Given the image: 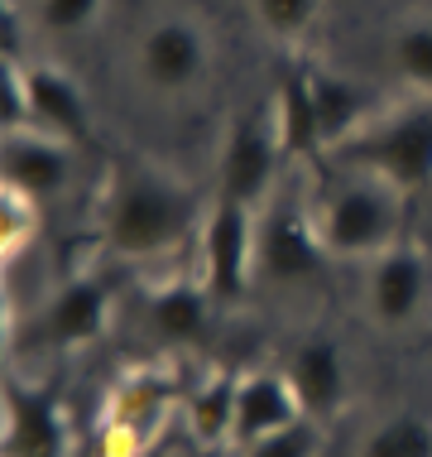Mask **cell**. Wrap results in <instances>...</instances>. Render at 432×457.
Instances as JSON below:
<instances>
[{"label": "cell", "instance_id": "obj_25", "mask_svg": "<svg viewBox=\"0 0 432 457\" xmlns=\"http://www.w3.org/2000/svg\"><path fill=\"white\" fill-rule=\"evenodd\" d=\"M29 63H5L0 58V120L5 130H29L34 126V106H29V78H24Z\"/></svg>", "mask_w": 432, "mask_h": 457}, {"label": "cell", "instance_id": "obj_8", "mask_svg": "<svg viewBox=\"0 0 432 457\" xmlns=\"http://www.w3.org/2000/svg\"><path fill=\"white\" fill-rule=\"evenodd\" d=\"M331 251L317 237L313 212L298 207H274L259 217V251H255V275L269 284H313L327 275Z\"/></svg>", "mask_w": 432, "mask_h": 457}, {"label": "cell", "instance_id": "obj_4", "mask_svg": "<svg viewBox=\"0 0 432 457\" xmlns=\"http://www.w3.org/2000/svg\"><path fill=\"white\" fill-rule=\"evenodd\" d=\"M188 400L178 370L168 366H134L116 380L102 414V453L106 457H150V443L159 428L168 424V414Z\"/></svg>", "mask_w": 432, "mask_h": 457}, {"label": "cell", "instance_id": "obj_5", "mask_svg": "<svg viewBox=\"0 0 432 457\" xmlns=\"http://www.w3.org/2000/svg\"><path fill=\"white\" fill-rule=\"evenodd\" d=\"M202 284L216 299V308L240 303L255 279V251H259V212L236 197H212L202 221Z\"/></svg>", "mask_w": 432, "mask_h": 457}, {"label": "cell", "instance_id": "obj_13", "mask_svg": "<svg viewBox=\"0 0 432 457\" xmlns=\"http://www.w3.org/2000/svg\"><path fill=\"white\" fill-rule=\"evenodd\" d=\"M29 106H34V130L58 135L72 150H86L96 140V120H92V102L63 68L53 63H29Z\"/></svg>", "mask_w": 432, "mask_h": 457}, {"label": "cell", "instance_id": "obj_2", "mask_svg": "<svg viewBox=\"0 0 432 457\" xmlns=\"http://www.w3.org/2000/svg\"><path fill=\"white\" fill-rule=\"evenodd\" d=\"M331 154L346 169L394 183L403 197L432 188V96H413L389 116H370V126Z\"/></svg>", "mask_w": 432, "mask_h": 457}, {"label": "cell", "instance_id": "obj_19", "mask_svg": "<svg viewBox=\"0 0 432 457\" xmlns=\"http://www.w3.org/2000/svg\"><path fill=\"white\" fill-rule=\"evenodd\" d=\"M236 395H240V376H212L202 386L188 390V428L197 434V443L216 448V443H231V428H236Z\"/></svg>", "mask_w": 432, "mask_h": 457}, {"label": "cell", "instance_id": "obj_16", "mask_svg": "<svg viewBox=\"0 0 432 457\" xmlns=\"http://www.w3.org/2000/svg\"><path fill=\"white\" fill-rule=\"evenodd\" d=\"M293 419H307V414H303L298 395L289 386V376H283V370H250V376H240L231 448H245V443L274 434V428H289Z\"/></svg>", "mask_w": 432, "mask_h": 457}, {"label": "cell", "instance_id": "obj_27", "mask_svg": "<svg viewBox=\"0 0 432 457\" xmlns=\"http://www.w3.org/2000/svg\"><path fill=\"white\" fill-rule=\"evenodd\" d=\"M0 58L5 63H24V20H20L15 0L0 5Z\"/></svg>", "mask_w": 432, "mask_h": 457}, {"label": "cell", "instance_id": "obj_10", "mask_svg": "<svg viewBox=\"0 0 432 457\" xmlns=\"http://www.w3.org/2000/svg\"><path fill=\"white\" fill-rule=\"evenodd\" d=\"M212 68V48L197 20L168 15L144 29L140 39V78L154 92H192Z\"/></svg>", "mask_w": 432, "mask_h": 457}, {"label": "cell", "instance_id": "obj_17", "mask_svg": "<svg viewBox=\"0 0 432 457\" xmlns=\"http://www.w3.org/2000/svg\"><path fill=\"white\" fill-rule=\"evenodd\" d=\"M212 308H216V299L207 294L202 279H164L159 289H150V299H144V318H150L154 337L173 342V347H188V342L207 337Z\"/></svg>", "mask_w": 432, "mask_h": 457}, {"label": "cell", "instance_id": "obj_3", "mask_svg": "<svg viewBox=\"0 0 432 457\" xmlns=\"http://www.w3.org/2000/svg\"><path fill=\"white\" fill-rule=\"evenodd\" d=\"M313 221H317L322 245L331 251V261H375L379 251L399 245L403 193L375 174H361V179L341 183V188H331L317 203Z\"/></svg>", "mask_w": 432, "mask_h": 457}, {"label": "cell", "instance_id": "obj_1", "mask_svg": "<svg viewBox=\"0 0 432 457\" xmlns=\"http://www.w3.org/2000/svg\"><path fill=\"white\" fill-rule=\"evenodd\" d=\"M207 207L183 179L140 154H116L102 197V241L120 261H154L202 231Z\"/></svg>", "mask_w": 432, "mask_h": 457}, {"label": "cell", "instance_id": "obj_18", "mask_svg": "<svg viewBox=\"0 0 432 457\" xmlns=\"http://www.w3.org/2000/svg\"><path fill=\"white\" fill-rule=\"evenodd\" d=\"M313 96H317V116H322L327 150H341L355 130L370 126V102L351 78L331 68H313Z\"/></svg>", "mask_w": 432, "mask_h": 457}, {"label": "cell", "instance_id": "obj_15", "mask_svg": "<svg viewBox=\"0 0 432 457\" xmlns=\"http://www.w3.org/2000/svg\"><path fill=\"white\" fill-rule=\"evenodd\" d=\"M269 106H274L283 159H313L317 164L322 154H331L322 135V116H317V96H313V68H283Z\"/></svg>", "mask_w": 432, "mask_h": 457}, {"label": "cell", "instance_id": "obj_26", "mask_svg": "<svg viewBox=\"0 0 432 457\" xmlns=\"http://www.w3.org/2000/svg\"><path fill=\"white\" fill-rule=\"evenodd\" d=\"M106 0H39V24L48 34H82L92 29Z\"/></svg>", "mask_w": 432, "mask_h": 457}, {"label": "cell", "instance_id": "obj_9", "mask_svg": "<svg viewBox=\"0 0 432 457\" xmlns=\"http://www.w3.org/2000/svg\"><path fill=\"white\" fill-rule=\"evenodd\" d=\"M0 457H72V428L53 386L5 380V438Z\"/></svg>", "mask_w": 432, "mask_h": 457}, {"label": "cell", "instance_id": "obj_21", "mask_svg": "<svg viewBox=\"0 0 432 457\" xmlns=\"http://www.w3.org/2000/svg\"><path fill=\"white\" fill-rule=\"evenodd\" d=\"M394 68L418 96H432V20H409L394 34Z\"/></svg>", "mask_w": 432, "mask_h": 457}, {"label": "cell", "instance_id": "obj_12", "mask_svg": "<svg viewBox=\"0 0 432 457\" xmlns=\"http://www.w3.org/2000/svg\"><path fill=\"white\" fill-rule=\"evenodd\" d=\"M0 179L34 203L63 193L72 179V145L44 130H5L0 135Z\"/></svg>", "mask_w": 432, "mask_h": 457}, {"label": "cell", "instance_id": "obj_24", "mask_svg": "<svg viewBox=\"0 0 432 457\" xmlns=\"http://www.w3.org/2000/svg\"><path fill=\"white\" fill-rule=\"evenodd\" d=\"M236 453L240 457H317L322 453V424L317 419H293L289 428H274V434L245 443Z\"/></svg>", "mask_w": 432, "mask_h": 457}, {"label": "cell", "instance_id": "obj_7", "mask_svg": "<svg viewBox=\"0 0 432 457\" xmlns=\"http://www.w3.org/2000/svg\"><path fill=\"white\" fill-rule=\"evenodd\" d=\"M110 303H116V284L106 270H77L48 294L44 313L34 318V337L48 347H86L106 332Z\"/></svg>", "mask_w": 432, "mask_h": 457}, {"label": "cell", "instance_id": "obj_6", "mask_svg": "<svg viewBox=\"0 0 432 457\" xmlns=\"http://www.w3.org/2000/svg\"><path fill=\"white\" fill-rule=\"evenodd\" d=\"M279 164H283V150H279L274 106L259 102L226 126L221 159H216V197H236V203L259 212V203L274 188Z\"/></svg>", "mask_w": 432, "mask_h": 457}, {"label": "cell", "instance_id": "obj_23", "mask_svg": "<svg viewBox=\"0 0 432 457\" xmlns=\"http://www.w3.org/2000/svg\"><path fill=\"white\" fill-rule=\"evenodd\" d=\"M34 237H39V203L5 188L0 193V255H5V265H15Z\"/></svg>", "mask_w": 432, "mask_h": 457}, {"label": "cell", "instance_id": "obj_20", "mask_svg": "<svg viewBox=\"0 0 432 457\" xmlns=\"http://www.w3.org/2000/svg\"><path fill=\"white\" fill-rule=\"evenodd\" d=\"M361 457H432V419L423 414H394L379 428H370Z\"/></svg>", "mask_w": 432, "mask_h": 457}, {"label": "cell", "instance_id": "obj_11", "mask_svg": "<svg viewBox=\"0 0 432 457\" xmlns=\"http://www.w3.org/2000/svg\"><path fill=\"white\" fill-rule=\"evenodd\" d=\"M428 284H432V265L418 245L399 241L389 251H379L370 261V279H365V303L370 318L379 328H403L418 318V308L428 299Z\"/></svg>", "mask_w": 432, "mask_h": 457}, {"label": "cell", "instance_id": "obj_22", "mask_svg": "<svg viewBox=\"0 0 432 457\" xmlns=\"http://www.w3.org/2000/svg\"><path fill=\"white\" fill-rule=\"evenodd\" d=\"M259 29L269 34V39H303L307 29L317 24V15H322V0H250Z\"/></svg>", "mask_w": 432, "mask_h": 457}, {"label": "cell", "instance_id": "obj_14", "mask_svg": "<svg viewBox=\"0 0 432 457\" xmlns=\"http://www.w3.org/2000/svg\"><path fill=\"white\" fill-rule=\"evenodd\" d=\"M283 376H289L293 395H298L303 414L317 419V424H327L331 414H341L346 404V361H341V347L331 337H303L298 352L289 356V366H283Z\"/></svg>", "mask_w": 432, "mask_h": 457}]
</instances>
